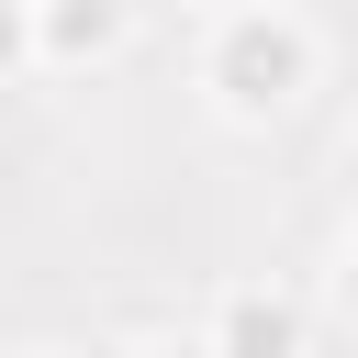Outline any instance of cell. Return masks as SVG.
Here are the masks:
<instances>
[{"label":"cell","mask_w":358,"mask_h":358,"mask_svg":"<svg viewBox=\"0 0 358 358\" xmlns=\"http://www.w3.org/2000/svg\"><path fill=\"white\" fill-rule=\"evenodd\" d=\"M313 78H324V34L302 22V11H280V0H224V22H213V45H201V90H213V112L224 123H291L302 101H313Z\"/></svg>","instance_id":"obj_1"},{"label":"cell","mask_w":358,"mask_h":358,"mask_svg":"<svg viewBox=\"0 0 358 358\" xmlns=\"http://www.w3.org/2000/svg\"><path fill=\"white\" fill-rule=\"evenodd\" d=\"M145 0H34V67H112Z\"/></svg>","instance_id":"obj_2"},{"label":"cell","mask_w":358,"mask_h":358,"mask_svg":"<svg viewBox=\"0 0 358 358\" xmlns=\"http://www.w3.org/2000/svg\"><path fill=\"white\" fill-rule=\"evenodd\" d=\"M201 336L235 347V358H302V347H313V313H302L291 291H224V302L201 313Z\"/></svg>","instance_id":"obj_3"},{"label":"cell","mask_w":358,"mask_h":358,"mask_svg":"<svg viewBox=\"0 0 358 358\" xmlns=\"http://www.w3.org/2000/svg\"><path fill=\"white\" fill-rule=\"evenodd\" d=\"M34 78V0H0V90Z\"/></svg>","instance_id":"obj_4"},{"label":"cell","mask_w":358,"mask_h":358,"mask_svg":"<svg viewBox=\"0 0 358 358\" xmlns=\"http://www.w3.org/2000/svg\"><path fill=\"white\" fill-rule=\"evenodd\" d=\"M336 313H347V336H358V224H347V246H336Z\"/></svg>","instance_id":"obj_5"},{"label":"cell","mask_w":358,"mask_h":358,"mask_svg":"<svg viewBox=\"0 0 358 358\" xmlns=\"http://www.w3.org/2000/svg\"><path fill=\"white\" fill-rule=\"evenodd\" d=\"M347 168H358V134H347Z\"/></svg>","instance_id":"obj_6"}]
</instances>
